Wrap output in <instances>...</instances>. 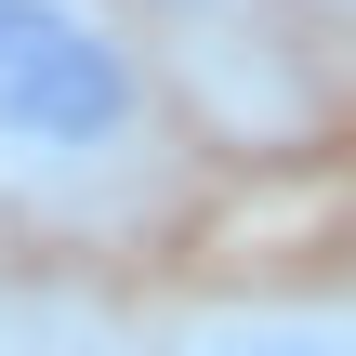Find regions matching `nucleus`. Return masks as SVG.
Masks as SVG:
<instances>
[{
    "label": "nucleus",
    "mask_w": 356,
    "mask_h": 356,
    "mask_svg": "<svg viewBox=\"0 0 356 356\" xmlns=\"http://www.w3.org/2000/svg\"><path fill=\"white\" fill-rule=\"evenodd\" d=\"M0 145L13 159H132L145 79L79 0H0Z\"/></svg>",
    "instance_id": "f257e3e1"
},
{
    "label": "nucleus",
    "mask_w": 356,
    "mask_h": 356,
    "mask_svg": "<svg viewBox=\"0 0 356 356\" xmlns=\"http://www.w3.org/2000/svg\"><path fill=\"white\" fill-rule=\"evenodd\" d=\"M251 356H343V343H251Z\"/></svg>",
    "instance_id": "f03ea898"
}]
</instances>
